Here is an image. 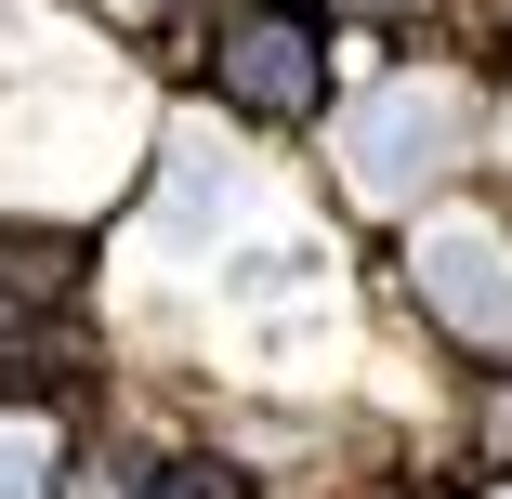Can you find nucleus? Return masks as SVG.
Returning <instances> with one entry per match:
<instances>
[{"mask_svg": "<svg viewBox=\"0 0 512 499\" xmlns=\"http://www.w3.org/2000/svg\"><path fill=\"white\" fill-rule=\"evenodd\" d=\"M158 499H211V486H197V473H171V486H158Z\"/></svg>", "mask_w": 512, "mask_h": 499, "instance_id": "obj_8", "label": "nucleus"}, {"mask_svg": "<svg viewBox=\"0 0 512 499\" xmlns=\"http://www.w3.org/2000/svg\"><path fill=\"white\" fill-rule=\"evenodd\" d=\"M407 276H421V303L460 329V342H512V237L473 224V211H434L421 237H407Z\"/></svg>", "mask_w": 512, "mask_h": 499, "instance_id": "obj_2", "label": "nucleus"}, {"mask_svg": "<svg viewBox=\"0 0 512 499\" xmlns=\"http://www.w3.org/2000/svg\"><path fill=\"white\" fill-rule=\"evenodd\" d=\"M224 355L237 368H276V381H316L342 355V276H276L224 316Z\"/></svg>", "mask_w": 512, "mask_h": 499, "instance_id": "obj_3", "label": "nucleus"}, {"mask_svg": "<svg viewBox=\"0 0 512 499\" xmlns=\"http://www.w3.org/2000/svg\"><path fill=\"white\" fill-rule=\"evenodd\" d=\"M27 40H40V27H27V0H0V53H27Z\"/></svg>", "mask_w": 512, "mask_h": 499, "instance_id": "obj_7", "label": "nucleus"}, {"mask_svg": "<svg viewBox=\"0 0 512 499\" xmlns=\"http://www.w3.org/2000/svg\"><path fill=\"white\" fill-rule=\"evenodd\" d=\"M237 224H263V171L224 158L211 132H184V145H171V184H158V250L197 263V250H224Z\"/></svg>", "mask_w": 512, "mask_h": 499, "instance_id": "obj_4", "label": "nucleus"}, {"mask_svg": "<svg viewBox=\"0 0 512 499\" xmlns=\"http://www.w3.org/2000/svg\"><path fill=\"white\" fill-rule=\"evenodd\" d=\"M499 132H512V119H499Z\"/></svg>", "mask_w": 512, "mask_h": 499, "instance_id": "obj_9", "label": "nucleus"}, {"mask_svg": "<svg viewBox=\"0 0 512 499\" xmlns=\"http://www.w3.org/2000/svg\"><path fill=\"white\" fill-rule=\"evenodd\" d=\"M0 499H53V434L40 421H0Z\"/></svg>", "mask_w": 512, "mask_h": 499, "instance_id": "obj_6", "label": "nucleus"}, {"mask_svg": "<svg viewBox=\"0 0 512 499\" xmlns=\"http://www.w3.org/2000/svg\"><path fill=\"white\" fill-rule=\"evenodd\" d=\"M224 92H237V106H302V92H316V40H302V27L224 40Z\"/></svg>", "mask_w": 512, "mask_h": 499, "instance_id": "obj_5", "label": "nucleus"}, {"mask_svg": "<svg viewBox=\"0 0 512 499\" xmlns=\"http://www.w3.org/2000/svg\"><path fill=\"white\" fill-rule=\"evenodd\" d=\"M499 499H512V486H499Z\"/></svg>", "mask_w": 512, "mask_h": 499, "instance_id": "obj_10", "label": "nucleus"}, {"mask_svg": "<svg viewBox=\"0 0 512 499\" xmlns=\"http://www.w3.org/2000/svg\"><path fill=\"white\" fill-rule=\"evenodd\" d=\"M460 145H473V106L447 79H381L368 106H342V184L368 211H407L421 184H447Z\"/></svg>", "mask_w": 512, "mask_h": 499, "instance_id": "obj_1", "label": "nucleus"}]
</instances>
